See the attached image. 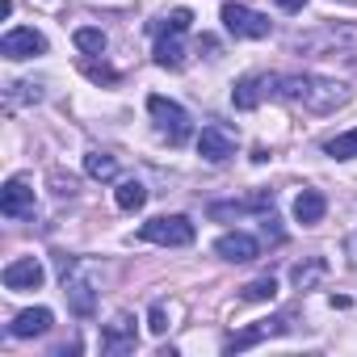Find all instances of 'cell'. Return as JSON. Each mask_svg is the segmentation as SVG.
I'll return each mask as SVG.
<instances>
[{"instance_id":"6da1fadb","label":"cell","mask_w":357,"mask_h":357,"mask_svg":"<svg viewBox=\"0 0 357 357\" xmlns=\"http://www.w3.org/2000/svg\"><path fill=\"white\" fill-rule=\"evenodd\" d=\"M278 97L294 101V105H303L311 114H332V109H340L349 101V89L340 80H332V76L307 72V76H282L278 80Z\"/></svg>"},{"instance_id":"7a4b0ae2","label":"cell","mask_w":357,"mask_h":357,"mask_svg":"<svg viewBox=\"0 0 357 357\" xmlns=\"http://www.w3.org/2000/svg\"><path fill=\"white\" fill-rule=\"evenodd\" d=\"M194 223L185 219V215H155V219H147L143 227H139V240H147V244H164V248H190L194 244Z\"/></svg>"},{"instance_id":"3957f363","label":"cell","mask_w":357,"mask_h":357,"mask_svg":"<svg viewBox=\"0 0 357 357\" xmlns=\"http://www.w3.org/2000/svg\"><path fill=\"white\" fill-rule=\"evenodd\" d=\"M147 114H151L155 130H160L168 143H185V139H190V114L176 105V101H168V97L151 93V97H147Z\"/></svg>"},{"instance_id":"277c9868","label":"cell","mask_w":357,"mask_h":357,"mask_svg":"<svg viewBox=\"0 0 357 357\" xmlns=\"http://www.w3.org/2000/svg\"><path fill=\"white\" fill-rule=\"evenodd\" d=\"M219 17H223L227 34H236V38H269V34H273V22H269L265 13H257V9H248V5H236V0H227Z\"/></svg>"},{"instance_id":"5b68a950","label":"cell","mask_w":357,"mask_h":357,"mask_svg":"<svg viewBox=\"0 0 357 357\" xmlns=\"http://www.w3.org/2000/svg\"><path fill=\"white\" fill-rule=\"evenodd\" d=\"M59 269H63V294H68V307H72L80 319H89V315L97 311V290H93V282L80 278V273H76V261H68V257H59Z\"/></svg>"},{"instance_id":"8992f818","label":"cell","mask_w":357,"mask_h":357,"mask_svg":"<svg viewBox=\"0 0 357 357\" xmlns=\"http://www.w3.org/2000/svg\"><path fill=\"white\" fill-rule=\"evenodd\" d=\"M198 155H202L206 164H227V160L236 155V130L223 126V122L202 126V135H198Z\"/></svg>"},{"instance_id":"52a82bcc","label":"cell","mask_w":357,"mask_h":357,"mask_svg":"<svg viewBox=\"0 0 357 357\" xmlns=\"http://www.w3.org/2000/svg\"><path fill=\"white\" fill-rule=\"evenodd\" d=\"M278 80H282V76H273V72H252V76H244V80L231 89L236 109H257L265 97H278Z\"/></svg>"},{"instance_id":"ba28073f","label":"cell","mask_w":357,"mask_h":357,"mask_svg":"<svg viewBox=\"0 0 357 357\" xmlns=\"http://www.w3.org/2000/svg\"><path fill=\"white\" fill-rule=\"evenodd\" d=\"M43 51H47V38H43L34 26H13L5 38H0V55L13 59V63L34 59V55H43Z\"/></svg>"},{"instance_id":"9c48e42d","label":"cell","mask_w":357,"mask_h":357,"mask_svg":"<svg viewBox=\"0 0 357 357\" xmlns=\"http://www.w3.org/2000/svg\"><path fill=\"white\" fill-rule=\"evenodd\" d=\"M0 278H5V290L22 294V290H38L47 282V269H43L38 257H17V261L5 265V273H0Z\"/></svg>"},{"instance_id":"30bf717a","label":"cell","mask_w":357,"mask_h":357,"mask_svg":"<svg viewBox=\"0 0 357 357\" xmlns=\"http://www.w3.org/2000/svg\"><path fill=\"white\" fill-rule=\"evenodd\" d=\"M135 344H139L135 315H114V319L101 328V353L118 357V353H135Z\"/></svg>"},{"instance_id":"8fae6325","label":"cell","mask_w":357,"mask_h":357,"mask_svg":"<svg viewBox=\"0 0 357 357\" xmlns=\"http://www.w3.org/2000/svg\"><path fill=\"white\" fill-rule=\"evenodd\" d=\"M0 211H5L9 219H26V215H34V185L26 181V176H13V181L0 190Z\"/></svg>"},{"instance_id":"7c38bea8","label":"cell","mask_w":357,"mask_h":357,"mask_svg":"<svg viewBox=\"0 0 357 357\" xmlns=\"http://www.w3.org/2000/svg\"><path fill=\"white\" fill-rule=\"evenodd\" d=\"M215 252H219L223 261H231V265H248V261H257L261 244H257L248 231H227V236L215 240Z\"/></svg>"},{"instance_id":"4fadbf2b","label":"cell","mask_w":357,"mask_h":357,"mask_svg":"<svg viewBox=\"0 0 357 357\" xmlns=\"http://www.w3.org/2000/svg\"><path fill=\"white\" fill-rule=\"evenodd\" d=\"M286 332V319L278 315V319H257L252 328H244V332H236V336H227V353H240V349H252V344H261V340H269V336H282Z\"/></svg>"},{"instance_id":"5bb4252c","label":"cell","mask_w":357,"mask_h":357,"mask_svg":"<svg viewBox=\"0 0 357 357\" xmlns=\"http://www.w3.org/2000/svg\"><path fill=\"white\" fill-rule=\"evenodd\" d=\"M51 324H55V315H51L47 307H30V311H22V315L9 324V336H17V340L47 336V332H51Z\"/></svg>"},{"instance_id":"9a60e30c","label":"cell","mask_w":357,"mask_h":357,"mask_svg":"<svg viewBox=\"0 0 357 357\" xmlns=\"http://www.w3.org/2000/svg\"><path fill=\"white\" fill-rule=\"evenodd\" d=\"M248 211H273V190H261V194H252L244 202H215L211 206V219H240Z\"/></svg>"},{"instance_id":"2e32d148","label":"cell","mask_w":357,"mask_h":357,"mask_svg":"<svg viewBox=\"0 0 357 357\" xmlns=\"http://www.w3.org/2000/svg\"><path fill=\"white\" fill-rule=\"evenodd\" d=\"M155 63L176 72V68H185V47H181V34H172V30H160L155 34Z\"/></svg>"},{"instance_id":"e0dca14e","label":"cell","mask_w":357,"mask_h":357,"mask_svg":"<svg viewBox=\"0 0 357 357\" xmlns=\"http://www.w3.org/2000/svg\"><path fill=\"white\" fill-rule=\"evenodd\" d=\"M324 215H328V198H324L319 190H303V194L294 198V219H298L303 227L324 223Z\"/></svg>"},{"instance_id":"ac0fdd59","label":"cell","mask_w":357,"mask_h":357,"mask_svg":"<svg viewBox=\"0 0 357 357\" xmlns=\"http://www.w3.org/2000/svg\"><path fill=\"white\" fill-rule=\"evenodd\" d=\"M324 278H328V261H324V257H307V261H298V265L290 269L294 290H315Z\"/></svg>"},{"instance_id":"d6986e66","label":"cell","mask_w":357,"mask_h":357,"mask_svg":"<svg viewBox=\"0 0 357 357\" xmlns=\"http://www.w3.org/2000/svg\"><path fill=\"white\" fill-rule=\"evenodd\" d=\"M84 172L93 176V181H114V176H118V155H109V151H89V155H84Z\"/></svg>"},{"instance_id":"ffe728a7","label":"cell","mask_w":357,"mask_h":357,"mask_svg":"<svg viewBox=\"0 0 357 357\" xmlns=\"http://www.w3.org/2000/svg\"><path fill=\"white\" fill-rule=\"evenodd\" d=\"M114 202H118L122 211H143V202H147L143 181H122V185L114 190Z\"/></svg>"},{"instance_id":"44dd1931","label":"cell","mask_w":357,"mask_h":357,"mask_svg":"<svg viewBox=\"0 0 357 357\" xmlns=\"http://www.w3.org/2000/svg\"><path fill=\"white\" fill-rule=\"evenodd\" d=\"M324 155H332V160H353V155H357V130L332 135V139L324 143Z\"/></svg>"},{"instance_id":"7402d4cb","label":"cell","mask_w":357,"mask_h":357,"mask_svg":"<svg viewBox=\"0 0 357 357\" xmlns=\"http://www.w3.org/2000/svg\"><path fill=\"white\" fill-rule=\"evenodd\" d=\"M176 311H181V307H176V303H155V307L147 311V328H151L155 336H164V332L172 328V319H176Z\"/></svg>"},{"instance_id":"603a6c76","label":"cell","mask_w":357,"mask_h":357,"mask_svg":"<svg viewBox=\"0 0 357 357\" xmlns=\"http://www.w3.org/2000/svg\"><path fill=\"white\" fill-rule=\"evenodd\" d=\"M273 294H278V282H273L269 273H265V278H252V282L240 290V298H248V303H269Z\"/></svg>"},{"instance_id":"cb8c5ba5","label":"cell","mask_w":357,"mask_h":357,"mask_svg":"<svg viewBox=\"0 0 357 357\" xmlns=\"http://www.w3.org/2000/svg\"><path fill=\"white\" fill-rule=\"evenodd\" d=\"M72 43H76L84 55H101V51H105V34H101V30H93V26H80V30L72 34Z\"/></svg>"},{"instance_id":"d4e9b609","label":"cell","mask_w":357,"mask_h":357,"mask_svg":"<svg viewBox=\"0 0 357 357\" xmlns=\"http://www.w3.org/2000/svg\"><path fill=\"white\" fill-rule=\"evenodd\" d=\"M190 26H194V13H190V9H172L168 17H160L155 34H160V30H172V34H185Z\"/></svg>"},{"instance_id":"484cf974","label":"cell","mask_w":357,"mask_h":357,"mask_svg":"<svg viewBox=\"0 0 357 357\" xmlns=\"http://www.w3.org/2000/svg\"><path fill=\"white\" fill-rule=\"evenodd\" d=\"M84 72H89L93 80H118V76H114L109 68H97V63H84Z\"/></svg>"},{"instance_id":"4316f807","label":"cell","mask_w":357,"mask_h":357,"mask_svg":"<svg viewBox=\"0 0 357 357\" xmlns=\"http://www.w3.org/2000/svg\"><path fill=\"white\" fill-rule=\"evenodd\" d=\"M273 5H278V9H286V13H298L307 0H273Z\"/></svg>"},{"instance_id":"83f0119b","label":"cell","mask_w":357,"mask_h":357,"mask_svg":"<svg viewBox=\"0 0 357 357\" xmlns=\"http://www.w3.org/2000/svg\"><path fill=\"white\" fill-rule=\"evenodd\" d=\"M349 265H353V269H357V236H353V240H349Z\"/></svg>"},{"instance_id":"f1b7e54d","label":"cell","mask_w":357,"mask_h":357,"mask_svg":"<svg viewBox=\"0 0 357 357\" xmlns=\"http://www.w3.org/2000/svg\"><path fill=\"white\" fill-rule=\"evenodd\" d=\"M344 5H357V0H344Z\"/></svg>"}]
</instances>
